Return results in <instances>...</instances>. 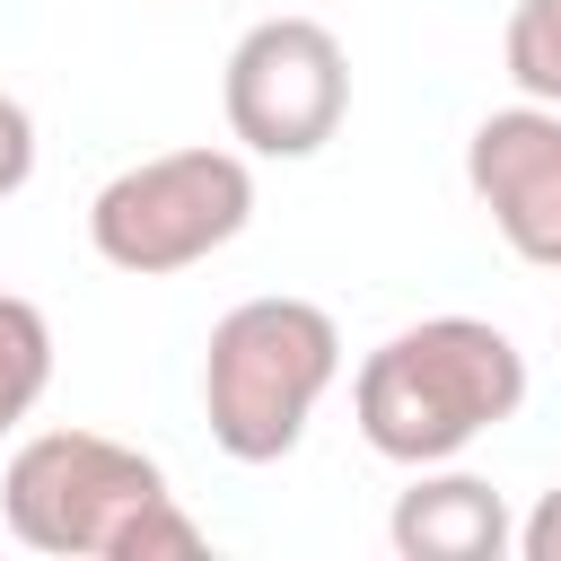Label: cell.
Here are the masks:
<instances>
[{"mask_svg":"<svg viewBox=\"0 0 561 561\" xmlns=\"http://www.w3.org/2000/svg\"><path fill=\"white\" fill-rule=\"evenodd\" d=\"M0 517L53 561H193L202 526L175 508L158 456L105 430H35L0 465Z\"/></svg>","mask_w":561,"mask_h":561,"instance_id":"obj_1","label":"cell"},{"mask_svg":"<svg viewBox=\"0 0 561 561\" xmlns=\"http://www.w3.org/2000/svg\"><path fill=\"white\" fill-rule=\"evenodd\" d=\"M526 412V351L491 316H421L386 333L351 377V421L386 465H456L473 438Z\"/></svg>","mask_w":561,"mask_h":561,"instance_id":"obj_2","label":"cell"},{"mask_svg":"<svg viewBox=\"0 0 561 561\" xmlns=\"http://www.w3.org/2000/svg\"><path fill=\"white\" fill-rule=\"evenodd\" d=\"M342 377V324L316 298H237L202 342V421L228 465H280Z\"/></svg>","mask_w":561,"mask_h":561,"instance_id":"obj_3","label":"cell"},{"mask_svg":"<svg viewBox=\"0 0 561 561\" xmlns=\"http://www.w3.org/2000/svg\"><path fill=\"white\" fill-rule=\"evenodd\" d=\"M245 219H254L245 149L193 140V149H158V158H131L123 175H105L88 202V245H96V263H114L131 280H167V272H193L219 245H237Z\"/></svg>","mask_w":561,"mask_h":561,"instance_id":"obj_4","label":"cell"},{"mask_svg":"<svg viewBox=\"0 0 561 561\" xmlns=\"http://www.w3.org/2000/svg\"><path fill=\"white\" fill-rule=\"evenodd\" d=\"M219 114L245 158H316L351 114V53L324 18H254L228 44Z\"/></svg>","mask_w":561,"mask_h":561,"instance_id":"obj_5","label":"cell"},{"mask_svg":"<svg viewBox=\"0 0 561 561\" xmlns=\"http://www.w3.org/2000/svg\"><path fill=\"white\" fill-rule=\"evenodd\" d=\"M465 184L500 245L535 272H561V105H500L465 140Z\"/></svg>","mask_w":561,"mask_h":561,"instance_id":"obj_6","label":"cell"},{"mask_svg":"<svg viewBox=\"0 0 561 561\" xmlns=\"http://www.w3.org/2000/svg\"><path fill=\"white\" fill-rule=\"evenodd\" d=\"M386 543L403 561H500L517 543V517L482 473L412 465V491H394V508H386Z\"/></svg>","mask_w":561,"mask_h":561,"instance_id":"obj_7","label":"cell"},{"mask_svg":"<svg viewBox=\"0 0 561 561\" xmlns=\"http://www.w3.org/2000/svg\"><path fill=\"white\" fill-rule=\"evenodd\" d=\"M44 386H53V324L35 298L0 289V438L44 403Z\"/></svg>","mask_w":561,"mask_h":561,"instance_id":"obj_8","label":"cell"},{"mask_svg":"<svg viewBox=\"0 0 561 561\" xmlns=\"http://www.w3.org/2000/svg\"><path fill=\"white\" fill-rule=\"evenodd\" d=\"M500 61H508V88L517 96L561 105V0H517L508 9V35H500Z\"/></svg>","mask_w":561,"mask_h":561,"instance_id":"obj_9","label":"cell"},{"mask_svg":"<svg viewBox=\"0 0 561 561\" xmlns=\"http://www.w3.org/2000/svg\"><path fill=\"white\" fill-rule=\"evenodd\" d=\"M26 175H35V114L0 88V202L26 193Z\"/></svg>","mask_w":561,"mask_h":561,"instance_id":"obj_10","label":"cell"},{"mask_svg":"<svg viewBox=\"0 0 561 561\" xmlns=\"http://www.w3.org/2000/svg\"><path fill=\"white\" fill-rule=\"evenodd\" d=\"M508 552H526V561H561V482L517 517V543H508Z\"/></svg>","mask_w":561,"mask_h":561,"instance_id":"obj_11","label":"cell"},{"mask_svg":"<svg viewBox=\"0 0 561 561\" xmlns=\"http://www.w3.org/2000/svg\"><path fill=\"white\" fill-rule=\"evenodd\" d=\"M552 342H561V316H552Z\"/></svg>","mask_w":561,"mask_h":561,"instance_id":"obj_12","label":"cell"}]
</instances>
